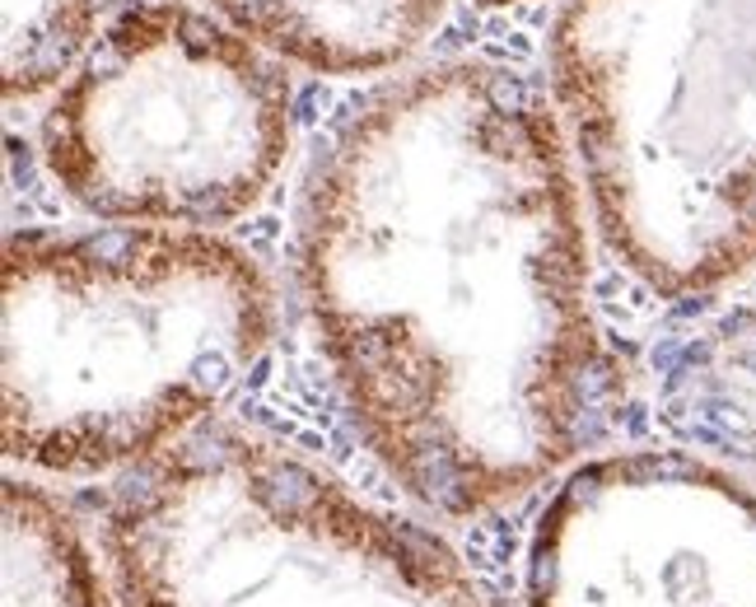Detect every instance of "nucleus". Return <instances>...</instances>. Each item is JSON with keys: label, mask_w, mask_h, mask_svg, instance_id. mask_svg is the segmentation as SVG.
I'll list each match as a JSON object with an SVG mask.
<instances>
[{"label": "nucleus", "mask_w": 756, "mask_h": 607, "mask_svg": "<svg viewBox=\"0 0 756 607\" xmlns=\"http://www.w3.org/2000/svg\"><path fill=\"white\" fill-rule=\"evenodd\" d=\"M5 594L0 607H113L103 570L93 566L80 528L42 486L5 481Z\"/></svg>", "instance_id": "nucleus-8"}, {"label": "nucleus", "mask_w": 756, "mask_h": 607, "mask_svg": "<svg viewBox=\"0 0 756 607\" xmlns=\"http://www.w3.org/2000/svg\"><path fill=\"white\" fill-rule=\"evenodd\" d=\"M0 434L56 477L146 467L272 341L262 267L211 229H28L0 262Z\"/></svg>", "instance_id": "nucleus-2"}, {"label": "nucleus", "mask_w": 756, "mask_h": 607, "mask_svg": "<svg viewBox=\"0 0 756 607\" xmlns=\"http://www.w3.org/2000/svg\"><path fill=\"white\" fill-rule=\"evenodd\" d=\"M211 10L266 52L332 75L398 66L439 20V0H211Z\"/></svg>", "instance_id": "nucleus-7"}, {"label": "nucleus", "mask_w": 756, "mask_h": 607, "mask_svg": "<svg viewBox=\"0 0 756 607\" xmlns=\"http://www.w3.org/2000/svg\"><path fill=\"white\" fill-rule=\"evenodd\" d=\"M299 280L360 434L444 519L575 458L597 361L570 131L504 66L374 93L318 164Z\"/></svg>", "instance_id": "nucleus-1"}, {"label": "nucleus", "mask_w": 756, "mask_h": 607, "mask_svg": "<svg viewBox=\"0 0 756 607\" xmlns=\"http://www.w3.org/2000/svg\"><path fill=\"white\" fill-rule=\"evenodd\" d=\"M551 80L644 286L682 300L756 267V0H565Z\"/></svg>", "instance_id": "nucleus-3"}, {"label": "nucleus", "mask_w": 756, "mask_h": 607, "mask_svg": "<svg viewBox=\"0 0 756 607\" xmlns=\"http://www.w3.org/2000/svg\"><path fill=\"white\" fill-rule=\"evenodd\" d=\"M117 0H5V99H38L66 80Z\"/></svg>", "instance_id": "nucleus-9"}, {"label": "nucleus", "mask_w": 756, "mask_h": 607, "mask_svg": "<svg viewBox=\"0 0 756 607\" xmlns=\"http://www.w3.org/2000/svg\"><path fill=\"white\" fill-rule=\"evenodd\" d=\"M477 5H518V0H477Z\"/></svg>", "instance_id": "nucleus-10"}, {"label": "nucleus", "mask_w": 756, "mask_h": 607, "mask_svg": "<svg viewBox=\"0 0 756 607\" xmlns=\"http://www.w3.org/2000/svg\"><path fill=\"white\" fill-rule=\"evenodd\" d=\"M103 556L113 607H486L434 533L239 430L140 467Z\"/></svg>", "instance_id": "nucleus-4"}, {"label": "nucleus", "mask_w": 756, "mask_h": 607, "mask_svg": "<svg viewBox=\"0 0 756 607\" xmlns=\"http://www.w3.org/2000/svg\"><path fill=\"white\" fill-rule=\"evenodd\" d=\"M286 154L280 56L187 0L117 10L42 117L47 174L108 225H229L272 192Z\"/></svg>", "instance_id": "nucleus-5"}, {"label": "nucleus", "mask_w": 756, "mask_h": 607, "mask_svg": "<svg viewBox=\"0 0 756 607\" xmlns=\"http://www.w3.org/2000/svg\"><path fill=\"white\" fill-rule=\"evenodd\" d=\"M528 607H756V491L668 448L575 467L532 533Z\"/></svg>", "instance_id": "nucleus-6"}]
</instances>
